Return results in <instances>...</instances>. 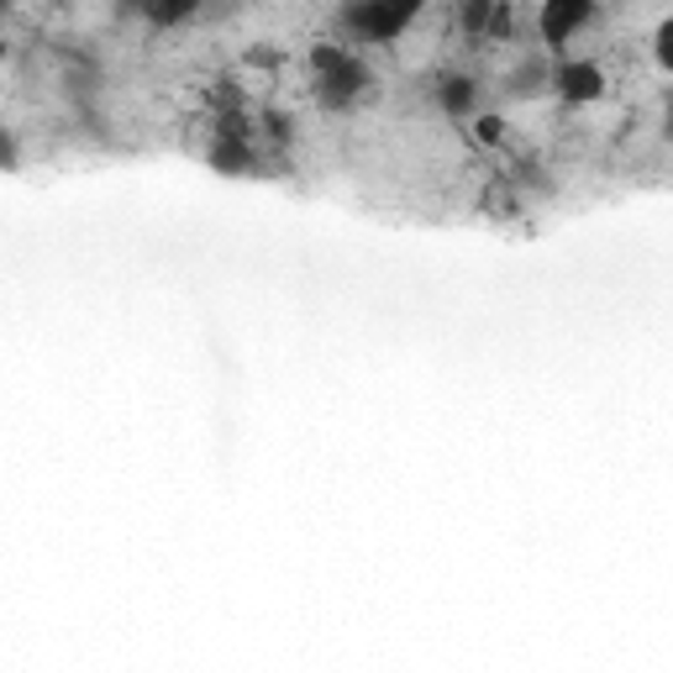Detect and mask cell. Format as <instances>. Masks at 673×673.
<instances>
[{
	"mask_svg": "<svg viewBox=\"0 0 673 673\" xmlns=\"http://www.w3.org/2000/svg\"><path fill=\"white\" fill-rule=\"evenodd\" d=\"M410 16H416V11H406V5H395V11H389V5H363V11H347L342 22L353 26V32H363L368 43H385L400 26H410Z\"/></svg>",
	"mask_w": 673,
	"mask_h": 673,
	"instance_id": "cell-1",
	"label": "cell"
},
{
	"mask_svg": "<svg viewBox=\"0 0 673 673\" xmlns=\"http://www.w3.org/2000/svg\"><path fill=\"white\" fill-rule=\"evenodd\" d=\"M600 69L595 64H563L558 69V90H563V100H595L600 96Z\"/></svg>",
	"mask_w": 673,
	"mask_h": 673,
	"instance_id": "cell-2",
	"label": "cell"
},
{
	"mask_svg": "<svg viewBox=\"0 0 673 673\" xmlns=\"http://www.w3.org/2000/svg\"><path fill=\"white\" fill-rule=\"evenodd\" d=\"M584 22H589V5H548V11H542V32H548V37H569V32Z\"/></svg>",
	"mask_w": 673,
	"mask_h": 673,
	"instance_id": "cell-3",
	"label": "cell"
},
{
	"mask_svg": "<svg viewBox=\"0 0 673 673\" xmlns=\"http://www.w3.org/2000/svg\"><path fill=\"white\" fill-rule=\"evenodd\" d=\"M663 58H669V69H673V26L663 32Z\"/></svg>",
	"mask_w": 673,
	"mask_h": 673,
	"instance_id": "cell-4",
	"label": "cell"
},
{
	"mask_svg": "<svg viewBox=\"0 0 673 673\" xmlns=\"http://www.w3.org/2000/svg\"><path fill=\"white\" fill-rule=\"evenodd\" d=\"M669 126H673V106H669Z\"/></svg>",
	"mask_w": 673,
	"mask_h": 673,
	"instance_id": "cell-5",
	"label": "cell"
}]
</instances>
